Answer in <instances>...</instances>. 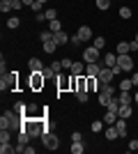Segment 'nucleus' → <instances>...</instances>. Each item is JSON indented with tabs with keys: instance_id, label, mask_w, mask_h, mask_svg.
Returning <instances> with one entry per match:
<instances>
[{
	"instance_id": "40",
	"label": "nucleus",
	"mask_w": 138,
	"mask_h": 154,
	"mask_svg": "<svg viewBox=\"0 0 138 154\" xmlns=\"http://www.w3.org/2000/svg\"><path fill=\"white\" fill-rule=\"evenodd\" d=\"M41 5H44V2H37V0H35L32 5H30V9H32L35 14H39V12H41Z\"/></svg>"
},
{
	"instance_id": "49",
	"label": "nucleus",
	"mask_w": 138,
	"mask_h": 154,
	"mask_svg": "<svg viewBox=\"0 0 138 154\" xmlns=\"http://www.w3.org/2000/svg\"><path fill=\"white\" fill-rule=\"evenodd\" d=\"M35 110H37V106H35V103H28V113H30V115H32Z\"/></svg>"
},
{
	"instance_id": "20",
	"label": "nucleus",
	"mask_w": 138,
	"mask_h": 154,
	"mask_svg": "<svg viewBox=\"0 0 138 154\" xmlns=\"http://www.w3.org/2000/svg\"><path fill=\"white\" fill-rule=\"evenodd\" d=\"M118 101H120V103H133V99H131V92H124V90H120Z\"/></svg>"
},
{
	"instance_id": "1",
	"label": "nucleus",
	"mask_w": 138,
	"mask_h": 154,
	"mask_svg": "<svg viewBox=\"0 0 138 154\" xmlns=\"http://www.w3.org/2000/svg\"><path fill=\"white\" fill-rule=\"evenodd\" d=\"M21 113L16 110H5V115L0 117V129H21V124L26 122V120H21Z\"/></svg>"
},
{
	"instance_id": "35",
	"label": "nucleus",
	"mask_w": 138,
	"mask_h": 154,
	"mask_svg": "<svg viewBox=\"0 0 138 154\" xmlns=\"http://www.w3.org/2000/svg\"><path fill=\"white\" fill-rule=\"evenodd\" d=\"M55 16H58V12H55V9H46V12H44V19H46V21H55Z\"/></svg>"
},
{
	"instance_id": "33",
	"label": "nucleus",
	"mask_w": 138,
	"mask_h": 154,
	"mask_svg": "<svg viewBox=\"0 0 138 154\" xmlns=\"http://www.w3.org/2000/svg\"><path fill=\"white\" fill-rule=\"evenodd\" d=\"M111 7V0H97V9H101V12H106Z\"/></svg>"
},
{
	"instance_id": "16",
	"label": "nucleus",
	"mask_w": 138,
	"mask_h": 154,
	"mask_svg": "<svg viewBox=\"0 0 138 154\" xmlns=\"http://www.w3.org/2000/svg\"><path fill=\"white\" fill-rule=\"evenodd\" d=\"M115 127H118V134H120V138H124V136H127V122H124V117H118Z\"/></svg>"
},
{
	"instance_id": "29",
	"label": "nucleus",
	"mask_w": 138,
	"mask_h": 154,
	"mask_svg": "<svg viewBox=\"0 0 138 154\" xmlns=\"http://www.w3.org/2000/svg\"><path fill=\"white\" fill-rule=\"evenodd\" d=\"M14 110H16V113H21V115H26V113H28V106H26L23 101H16V103H14Z\"/></svg>"
},
{
	"instance_id": "9",
	"label": "nucleus",
	"mask_w": 138,
	"mask_h": 154,
	"mask_svg": "<svg viewBox=\"0 0 138 154\" xmlns=\"http://www.w3.org/2000/svg\"><path fill=\"white\" fill-rule=\"evenodd\" d=\"M133 113V103H120V108H118V115L120 117H124V120H129Z\"/></svg>"
},
{
	"instance_id": "39",
	"label": "nucleus",
	"mask_w": 138,
	"mask_h": 154,
	"mask_svg": "<svg viewBox=\"0 0 138 154\" xmlns=\"http://www.w3.org/2000/svg\"><path fill=\"white\" fill-rule=\"evenodd\" d=\"M39 39H41V42H48V39H53V32H51V30H44V32L39 35Z\"/></svg>"
},
{
	"instance_id": "54",
	"label": "nucleus",
	"mask_w": 138,
	"mask_h": 154,
	"mask_svg": "<svg viewBox=\"0 0 138 154\" xmlns=\"http://www.w3.org/2000/svg\"><path fill=\"white\" fill-rule=\"evenodd\" d=\"M37 2H46V0H37Z\"/></svg>"
},
{
	"instance_id": "24",
	"label": "nucleus",
	"mask_w": 138,
	"mask_h": 154,
	"mask_svg": "<svg viewBox=\"0 0 138 154\" xmlns=\"http://www.w3.org/2000/svg\"><path fill=\"white\" fill-rule=\"evenodd\" d=\"M30 138H32V136L28 134V129L23 127V129H21V134H19V143H23V145H28V140H30Z\"/></svg>"
},
{
	"instance_id": "50",
	"label": "nucleus",
	"mask_w": 138,
	"mask_h": 154,
	"mask_svg": "<svg viewBox=\"0 0 138 154\" xmlns=\"http://www.w3.org/2000/svg\"><path fill=\"white\" fill-rule=\"evenodd\" d=\"M72 44H76V46L81 44V37H78V35H74V37H72Z\"/></svg>"
},
{
	"instance_id": "41",
	"label": "nucleus",
	"mask_w": 138,
	"mask_h": 154,
	"mask_svg": "<svg viewBox=\"0 0 138 154\" xmlns=\"http://www.w3.org/2000/svg\"><path fill=\"white\" fill-rule=\"evenodd\" d=\"M127 149H129V152H136V149H138V138H136V140H129Z\"/></svg>"
},
{
	"instance_id": "14",
	"label": "nucleus",
	"mask_w": 138,
	"mask_h": 154,
	"mask_svg": "<svg viewBox=\"0 0 138 154\" xmlns=\"http://www.w3.org/2000/svg\"><path fill=\"white\" fill-rule=\"evenodd\" d=\"M76 35H78V37H81V42H87V39H92V30H90V28H87V26H81Z\"/></svg>"
},
{
	"instance_id": "7",
	"label": "nucleus",
	"mask_w": 138,
	"mask_h": 154,
	"mask_svg": "<svg viewBox=\"0 0 138 154\" xmlns=\"http://www.w3.org/2000/svg\"><path fill=\"white\" fill-rule=\"evenodd\" d=\"M118 67H120L122 71H131V69H133L131 55H127V53H124V55H118Z\"/></svg>"
},
{
	"instance_id": "42",
	"label": "nucleus",
	"mask_w": 138,
	"mask_h": 154,
	"mask_svg": "<svg viewBox=\"0 0 138 154\" xmlns=\"http://www.w3.org/2000/svg\"><path fill=\"white\" fill-rule=\"evenodd\" d=\"M60 62H62V69H72V64H74V60L65 58V60H60Z\"/></svg>"
},
{
	"instance_id": "52",
	"label": "nucleus",
	"mask_w": 138,
	"mask_h": 154,
	"mask_svg": "<svg viewBox=\"0 0 138 154\" xmlns=\"http://www.w3.org/2000/svg\"><path fill=\"white\" fill-rule=\"evenodd\" d=\"M21 2H23V5H32L35 0H21Z\"/></svg>"
},
{
	"instance_id": "18",
	"label": "nucleus",
	"mask_w": 138,
	"mask_h": 154,
	"mask_svg": "<svg viewBox=\"0 0 138 154\" xmlns=\"http://www.w3.org/2000/svg\"><path fill=\"white\" fill-rule=\"evenodd\" d=\"M41 48H44L46 53H53L55 48H58V42H55V39H48V42H41Z\"/></svg>"
},
{
	"instance_id": "12",
	"label": "nucleus",
	"mask_w": 138,
	"mask_h": 154,
	"mask_svg": "<svg viewBox=\"0 0 138 154\" xmlns=\"http://www.w3.org/2000/svg\"><path fill=\"white\" fill-rule=\"evenodd\" d=\"M53 39H55V42H58V46H65L67 42H72V37H69V35H67L65 30H60V32H55V35H53Z\"/></svg>"
},
{
	"instance_id": "26",
	"label": "nucleus",
	"mask_w": 138,
	"mask_h": 154,
	"mask_svg": "<svg viewBox=\"0 0 138 154\" xmlns=\"http://www.w3.org/2000/svg\"><path fill=\"white\" fill-rule=\"evenodd\" d=\"M48 30L53 32V35H55V32H60L62 30V26H60V21L55 19V21H48Z\"/></svg>"
},
{
	"instance_id": "22",
	"label": "nucleus",
	"mask_w": 138,
	"mask_h": 154,
	"mask_svg": "<svg viewBox=\"0 0 138 154\" xmlns=\"http://www.w3.org/2000/svg\"><path fill=\"white\" fill-rule=\"evenodd\" d=\"M69 85H74V78H72V81H69V78H65V76L58 78V90H65V88H69Z\"/></svg>"
},
{
	"instance_id": "34",
	"label": "nucleus",
	"mask_w": 138,
	"mask_h": 154,
	"mask_svg": "<svg viewBox=\"0 0 138 154\" xmlns=\"http://www.w3.org/2000/svg\"><path fill=\"white\" fill-rule=\"evenodd\" d=\"M9 152H14L12 145L9 143H0V154H9Z\"/></svg>"
},
{
	"instance_id": "43",
	"label": "nucleus",
	"mask_w": 138,
	"mask_h": 154,
	"mask_svg": "<svg viewBox=\"0 0 138 154\" xmlns=\"http://www.w3.org/2000/svg\"><path fill=\"white\" fill-rule=\"evenodd\" d=\"M41 74H44L46 78H51L53 74H55V71H53V67H44V69H41Z\"/></svg>"
},
{
	"instance_id": "36",
	"label": "nucleus",
	"mask_w": 138,
	"mask_h": 154,
	"mask_svg": "<svg viewBox=\"0 0 138 154\" xmlns=\"http://www.w3.org/2000/svg\"><path fill=\"white\" fill-rule=\"evenodd\" d=\"M131 9H129V7H122V9H120V19H131Z\"/></svg>"
},
{
	"instance_id": "30",
	"label": "nucleus",
	"mask_w": 138,
	"mask_h": 154,
	"mask_svg": "<svg viewBox=\"0 0 138 154\" xmlns=\"http://www.w3.org/2000/svg\"><path fill=\"white\" fill-rule=\"evenodd\" d=\"M129 51H131V48H129L127 42H120L118 44V55H124V53H129Z\"/></svg>"
},
{
	"instance_id": "45",
	"label": "nucleus",
	"mask_w": 138,
	"mask_h": 154,
	"mask_svg": "<svg viewBox=\"0 0 138 154\" xmlns=\"http://www.w3.org/2000/svg\"><path fill=\"white\" fill-rule=\"evenodd\" d=\"M0 74H2V76H5V74H7V64H5V58L0 60Z\"/></svg>"
},
{
	"instance_id": "53",
	"label": "nucleus",
	"mask_w": 138,
	"mask_h": 154,
	"mask_svg": "<svg viewBox=\"0 0 138 154\" xmlns=\"http://www.w3.org/2000/svg\"><path fill=\"white\" fill-rule=\"evenodd\" d=\"M133 101H136V103H138V92H136V94H133Z\"/></svg>"
},
{
	"instance_id": "13",
	"label": "nucleus",
	"mask_w": 138,
	"mask_h": 154,
	"mask_svg": "<svg viewBox=\"0 0 138 154\" xmlns=\"http://www.w3.org/2000/svg\"><path fill=\"white\" fill-rule=\"evenodd\" d=\"M118 110H111V108H106V115H104V122L106 124H115L118 122Z\"/></svg>"
},
{
	"instance_id": "8",
	"label": "nucleus",
	"mask_w": 138,
	"mask_h": 154,
	"mask_svg": "<svg viewBox=\"0 0 138 154\" xmlns=\"http://www.w3.org/2000/svg\"><path fill=\"white\" fill-rule=\"evenodd\" d=\"M113 76H115L113 67H101V71H99V81H101V83H111Z\"/></svg>"
},
{
	"instance_id": "23",
	"label": "nucleus",
	"mask_w": 138,
	"mask_h": 154,
	"mask_svg": "<svg viewBox=\"0 0 138 154\" xmlns=\"http://www.w3.org/2000/svg\"><path fill=\"white\" fill-rule=\"evenodd\" d=\"M111 99H113V94H108V92H104L101 90V94H99V103H101V106H108V103H111Z\"/></svg>"
},
{
	"instance_id": "4",
	"label": "nucleus",
	"mask_w": 138,
	"mask_h": 154,
	"mask_svg": "<svg viewBox=\"0 0 138 154\" xmlns=\"http://www.w3.org/2000/svg\"><path fill=\"white\" fill-rule=\"evenodd\" d=\"M14 85H16V74H5V76L0 78V90L2 92L14 90Z\"/></svg>"
},
{
	"instance_id": "10",
	"label": "nucleus",
	"mask_w": 138,
	"mask_h": 154,
	"mask_svg": "<svg viewBox=\"0 0 138 154\" xmlns=\"http://www.w3.org/2000/svg\"><path fill=\"white\" fill-rule=\"evenodd\" d=\"M99 71H101V64L99 62H87L85 64V76H97L99 78Z\"/></svg>"
},
{
	"instance_id": "32",
	"label": "nucleus",
	"mask_w": 138,
	"mask_h": 154,
	"mask_svg": "<svg viewBox=\"0 0 138 154\" xmlns=\"http://www.w3.org/2000/svg\"><path fill=\"white\" fill-rule=\"evenodd\" d=\"M0 9H2V14L12 12V0H0Z\"/></svg>"
},
{
	"instance_id": "5",
	"label": "nucleus",
	"mask_w": 138,
	"mask_h": 154,
	"mask_svg": "<svg viewBox=\"0 0 138 154\" xmlns=\"http://www.w3.org/2000/svg\"><path fill=\"white\" fill-rule=\"evenodd\" d=\"M44 81H46V76L41 71H32V76H30V88H32V90H41V88H44Z\"/></svg>"
},
{
	"instance_id": "17",
	"label": "nucleus",
	"mask_w": 138,
	"mask_h": 154,
	"mask_svg": "<svg viewBox=\"0 0 138 154\" xmlns=\"http://www.w3.org/2000/svg\"><path fill=\"white\" fill-rule=\"evenodd\" d=\"M106 138H108V140H115V138H120L118 127H115V124H108V129H106Z\"/></svg>"
},
{
	"instance_id": "2",
	"label": "nucleus",
	"mask_w": 138,
	"mask_h": 154,
	"mask_svg": "<svg viewBox=\"0 0 138 154\" xmlns=\"http://www.w3.org/2000/svg\"><path fill=\"white\" fill-rule=\"evenodd\" d=\"M41 143H44V147L46 149H58V145H60V140H58V136H53L51 131H44L41 134Z\"/></svg>"
},
{
	"instance_id": "31",
	"label": "nucleus",
	"mask_w": 138,
	"mask_h": 154,
	"mask_svg": "<svg viewBox=\"0 0 138 154\" xmlns=\"http://www.w3.org/2000/svg\"><path fill=\"white\" fill-rule=\"evenodd\" d=\"M104 124H106L104 120H94V122H92V127H90V129H92V131H94V134H99V131H101V129H104Z\"/></svg>"
},
{
	"instance_id": "56",
	"label": "nucleus",
	"mask_w": 138,
	"mask_h": 154,
	"mask_svg": "<svg viewBox=\"0 0 138 154\" xmlns=\"http://www.w3.org/2000/svg\"><path fill=\"white\" fill-rule=\"evenodd\" d=\"M136 71H138V67H136Z\"/></svg>"
},
{
	"instance_id": "25",
	"label": "nucleus",
	"mask_w": 138,
	"mask_h": 154,
	"mask_svg": "<svg viewBox=\"0 0 138 154\" xmlns=\"http://www.w3.org/2000/svg\"><path fill=\"white\" fill-rule=\"evenodd\" d=\"M131 88H133V81H131V78H124V81H120V90L129 92Z\"/></svg>"
},
{
	"instance_id": "46",
	"label": "nucleus",
	"mask_w": 138,
	"mask_h": 154,
	"mask_svg": "<svg viewBox=\"0 0 138 154\" xmlns=\"http://www.w3.org/2000/svg\"><path fill=\"white\" fill-rule=\"evenodd\" d=\"M21 7H23L21 0H12V9H21Z\"/></svg>"
},
{
	"instance_id": "15",
	"label": "nucleus",
	"mask_w": 138,
	"mask_h": 154,
	"mask_svg": "<svg viewBox=\"0 0 138 154\" xmlns=\"http://www.w3.org/2000/svg\"><path fill=\"white\" fill-rule=\"evenodd\" d=\"M28 67H30V71H41L44 69V64H41L39 58H30L28 60Z\"/></svg>"
},
{
	"instance_id": "19",
	"label": "nucleus",
	"mask_w": 138,
	"mask_h": 154,
	"mask_svg": "<svg viewBox=\"0 0 138 154\" xmlns=\"http://www.w3.org/2000/svg\"><path fill=\"white\" fill-rule=\"evenodd\" d=\"M115 64H118V55H115V53L104 55V67H115Z\"/></svg>"
},
{
	"instance_id": "3",
	"label": "nucleus",
	"mask_w": 138,
	"mask_h": 154,
	"mask_svg": "<svg viewBox=\"0 0 138 154\" xmlns=\"http://www.w3.org/2000/svg\"><path fill=\"white\" fill-rule=\"evenodd\" d=\"M23 127L28 129V134L32 136V138H37V136L44 131V124L41 122H37V120H30V122H23Z\"/></svg>"
},
{
	"instance_id": "6",
	"label": "nucleus",
	"mask_w": 138,
	"mask_h": 154,
	"mask_svg": "<svg viewBox=\"0 0 138 154\" xmlns=\"http://www.w3.org/2000/svg\"><path fill=\"white\" fill-rule=\"evenodd\" d=\"M99 60V48L97 46H90V48H85V51H83V62H97Z\"/></svg>"
},
{
	"instance_id": "51",
	"label": "nucleus",
	"mask_w": 138,
	"mask_h": 154,
	"mask_svg": "<svg viewBox=\"0 0 138 154\" xmlns=\"http://www.w3.org/2000/svg\"><path fill=\"white\" fill-rule=\"evenodd\" d=\"M131 81H133V88H138V71H136V74L131 76Z\"/></svg>"
},
{
	"instance_id": "55",
	"label": "nucleus",
	"mask_w": 138,
	"mask_h": 154,
	"mask_svg": "<svg viewBox=\"0 0 138 154\" xmlns=\"http://www.w3.org/2000/svg\"><path fill=\"white\" fill-rule=\"evenodd\" d=\"M136 42H138V32H136Z\"/></svg>"
},
{
	"instance_id": "44",
	"label": "nucleus",
	"mask_w": 138,
	"mask_h": 154,
	"mask_svg": "<svg viewBox=\"0 0 138 154\" xmlns=\"http://www.w3.org/2000/svg\"><path fill=\"white\" fill-rule=\"evenodd\" d=\"M81 140H83L81 131H74V134H72V143H81Z\"/></svg>"
},
{
	"instance_id": "48",
	"label": "nucleus",
	"mask_w": 138,
	"mask_h": 154,
	"mask_svg": "<svg viewBox=\"0 0 138 154\" xmlns=\"http://www.w3.org/2000/svg\"><path fill=\"white\" fill-rule=\"evenodd\" d=\"M129 48H131V51H138V42H136V39H133V42H129Z\"/></svg>"
},
{
	"instance_id": "37",
	"label": "nucleus",
	"mask_w": 138,
	"mask_h": 154,
	"mask_svg": "<svg viewBox=\"0 0 138 154\" xmlns=\"http://www.w3.org/2000/svg\"><path fill=\"white\" fill-rule=\"evenodd\" d=\"M9 138H12V136H9V129H2V131H0V143H9Z\"/></svg>"
},
{
	"instance_id": "47",
	"label": "nucleus",
	"mask_w": 138,
	"mask_h": 154,
	"mask_svg": "<svg viewBox=\"0 0 138 154\" xmlns=\"http://www.w3.org/2000/svg\"><path fill=\"white\" fill-rule=\"evenodd\" d=\"M51 67H53V71H55V74H58V71H60V69H62V62H53V64H51Z\"/></svg>"
},
{
	"instance_id": "38",
	"label": "nucleus",
	"mask_w": 138,
	"mask_h": 154,
	"mask_svg": "<svg viewBox=\"0 0 138 154\" xmlns=\"http://www.w3.org/2000/svg\"><path fill=\"white\" fill-rule=\"evenodd\" d=\"M92 46H97L99 51H101V48L106 46V39H104V37H94V44H92Z\"/></svg>"
},
{
	"instance_id": "28",
	"label": "nucleus",
	"mask_w": 138,
	"mask_h": 154,
	"mask_svg": "<svg viewBox=\"0 0 138 154\" xmlns=\"http://www.w3.org/2000/svg\"><path fill=\"white\" fill-rule=\"evenodd\" d=\"M74 94H76V99H78L81 103H87V90H76Z\"/></svg>"
},
{
	"instance_id": "11",
	"label": "nucleus",
	"mask_w": 138,
	"mask_h": 154,
	"mask_svg": "<svg viewBox=\"0 0 138 154\" xmlns=\"http://www.w3.org/2000/svg\"><path fill=\"white\" fill-rule=\"evenodd\" d=\"M69 71H72V76H85V62H81V60L74 62Z\"/></svg>"
},
{
	"instance_id": "21",
	"label": "nucleus",
	"mask_w": 138,
	"mask_h": 154,
	"mask_svg": "<svg viewBox=\"0 0 138 154\" xmlns=\"http://www.w3.org/2000/svg\"><path fill=\"white\" fill-rule=\"evenodd\" d=\"M19 26H21V19H19V16H9V19H7V28H9V30H16Z\"/></svg>"
},
{
	"instance_id": "27",
	"label": "nucleus",
	"mask_w": 138,
	"mask_h": 154,
	"mask_svg": "<svg viewBox=\"0 0 138 154\" xmlns=\"http://www.w3.org/2000/svg\"><path fill=\"white\" fill-rule=\"evenodd\" d=\"M69 149H72V154H83V149H85V147H83V140H81V143H72V147H69Z\"/></svg>"
}]
</instances>
